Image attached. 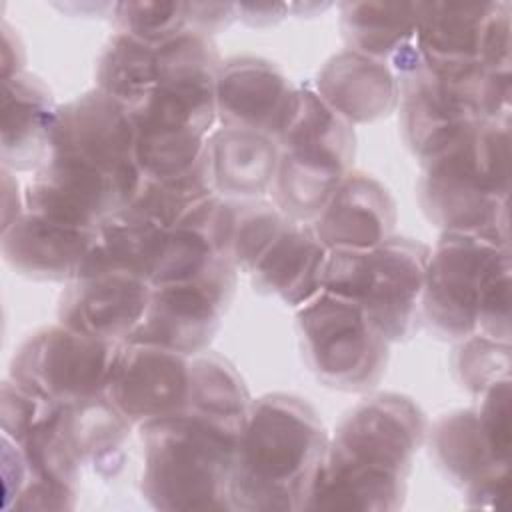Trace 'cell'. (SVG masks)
Here are the masks:
<instances>
[{"mask_svg": "<svg viewBox=\"0 0 512 512\" xmlns=\"http://www.w3.org/2000/svg\"><path fill=\"white\" fill-rule=\"evenodd\" d=\"M510 344L482 334L460 340L454 352V370L466 390L480 396L490 386L510 378Z\"/></svg>", "mask_w": 512, "mask_h": 512, "instance_id": "33", "label": "cell"}, {"mask_svg": "<svg viewBox=\"0 0 512 512\" xmlns=\"http://www.w3.org/2000/svg\"><path fill=\"white\" fill-rule=\"evenodd\" d=\"M278 144L266 134L216 128L206 140V164L214 192L228 200H254L272 188Z\"/></svg>", "mask_w": 512, "mask_h": 512, "instance_id": "24", "label": "cell"}, {"mask_svg": "<svg viewBox=\"0 0 512 512\" xmlns=\"http://www.w3.org/2000/svg\"><path fill=\"white\" fill-rule=\"evenodd\" d=\"M296 332L304 362L322 384L364 392L382 380L390 340L356 300L320 290L298 306Z\"/></svg>", "mask_w": 512, "mask_h": 512, "instance_id": "8", "label": "cell"}, {"mask_svg": "<svg viewBox=\"0 0 512 512\" xmlns=\"http://www.w3.org/2000/svg\"><path fill=\"white\" fill-rule=\"evenodd\" d=\"M120 348L60 322L44 326L16 350L10 380L52 404H76L106 392Z\"/></svg>", "mask_w": 512, "mask_h": 512, "instance_id": "10", "label": "cell"}, {"mask_svg": "<svg viewBox=\"0 0 512 512\" xmlns=\"http://www.w3.org/2000/svg\"><path fill=\"white\" fill-rule=\"evenodd\" d=\"M156 54L158 44L116 30L98 58L96 88L128 108L136 106L156 84Z\"/></svg>", "mask_w": 512, "mask_h": 512, "instance_id": "29", "label": "cell"}, {"mask_svg": "<svg viewBox=\"0 0 512 512\" xmlns=\"http://www.w3.org/2000/svg\"><path fill=\"white\" fill-rule=\"evenodd\" d=\"M166 234L168 230L158 222L128 206L106 218L96 228L92 250L80 274L116 270L150 282V274L160 258Z\"/></svg>", "mask_w": 512, "mask_h": 512, "instance_id": "25", "label": "cell"}, {"mask_svg": "<svg viewBox=\"0 0 512 512\" xmlns=\"http://www.w3.org/2000/svg\"><path fill=\"white\" fill-rule=\"evenodd\" d=\"M50 154L76 158L118 176L142 178L132 112L98 88L58 106Z\"/></svg>", "mask_w": 512, "mask_h": 512, "instance_id": "14", "label": "cell"}, {"mask_svg": "<svg viewBox=\"0 0 512 512\" xmlns=\"http://www.w3.org/2000/svg\"><path fill=\"white\" fill-rule=\"evenodd\" d=\"M298 88L282 70L258 56L222 62L216 80V116L226 128H242L278 140L290 122Z\"/></svg>", "mask_w": 512, "mask_h": 512, "instance_id": "16", "label": "cell"}, {"mask_svg": "<svg viewBox=\"0 0 512 512\" xmlns=\"http://www.w3.org/2000/svg\"><path fill=\"white\" fill-rule=\"evenodd\" d=\"M396 78L402 138L420 164L482 122L510 120V70L436 74L418 60Z\"/></svg>", "mask_w": 512, "mask_h": 512, "instance_id": "5", "label": "cell"}, {"mask_svg": "<svg viewBox=\"0 0 512 512\" xmlns=\"http://www.w3.org/2000/svg\"><path fill=\"white\" fill-rule=\"evenodd\" d=\"M150 292L148 280L128 272H86L60 294L58 322L88 336L126 342L146 312Z\"/></svg>", "mask_w": 512, "mask_h": 512, "instance_id": "18", "label": "cell"}, {"mask_svg": "<svg viewBox=\"0 0 512 512\" xmlns=\"http://www.w3.org/2000/svg\"><path fill=\"white\" fill-rule=\"evenodd\" d=\"M48 400L28 392L14 380H6L2 384L0 396V422H2V436L18 442L44 414L48 408Z\"/></svg>", "mask_w": 512, "mask_h": 512, "instance_id": "35", "label": "cell"}, {"mask_svg": "<svg viewBox=\"0 0 512 512\" xmlns=\"http://www.w3.org/2000/svg\"><path fill=\"white\" fill-rule=\"evenodd\" d=\"M326 260L328 248L312 224L290 220L250 272L252 286L298 308L322 290Z\"/></svg>", "mask_w": 512, "mask_h": 512, "instance_id": "23", "label": "cell"}, {"mask_svg": "<svg viewBox=\"0 0 512 512\" xmlns=\"http://www.w3.org/2000/svg\"><path fill=\"white\" fill-rule=\"evenodd\" d=\"M416 48L436 74L510 70V4L418 2Z\"/></svg>", "mask_w": 512, "mask_h": 512, "instance_id": "11", "label": "cell"}, {"mask_svg": "<svg viewBox=\"0 0 512 512\" xmlns=\"http://www.w3.org/2000/svg\"><path fill=\"white\" fill-rule=\"evenodd\" d=\"M474 334L510 344V268L498 272L486 286Z\"/></svg>", "mask_w": 512, "mask_h": 512, "instance_id": "36", "label": "cell"}, {"mask_svg": "<svg viewBox=\"0 0 512 512\" xmlns=\"http://www.w3.org/2000/svg\"><path fill=\"white\" fill-rule=\"evenodd\" d=\"M250 404L244 378L230 360L206 350L190 358L184 412L240 436Z\"/></svg>", "mask_w": 512, "mask_h": 512, "instance_id": "26", "label": "cell"}, {"mask_svg": "<svg viewBox=\"0 0 512 512\" xmlns=\"http://www.w3.org/2000/svg\"><path fill=\"white\" fill-rule=\"evenodd\" d=\"M234 260L176 284L152 286L146 312L126 342L154 344L196 356L214 340L236 288Z\"/></svg>", "mask_w": 512, "mask_h": 512, "instance_id": "12", "label": "cell"}, {"mask_svg": "<svg viewBox=\"0 0 512 512\" xmlns=\"http://www.w3.org/2000/svg\"><path fill=\"white\" fill-rule=\"evenodd\" d=\"M430 246L390 236L370 250H328L322 290L356 300L392 342L408 340L422 320Z\"/></svg>", "mask_w": 512, "mask_h": 512, "instance_id": "7", "label": "cell"}, {"mask_svg": "<svg viewBox=\"0 0 512 512\" xmlns=\"http://www.w3.org/2000/svg\"><path fill=\"white\" fill-rule=\"evenodd\" d=\"M426 430L424 412L408 396L382 392L362 400L328 438L306 510L402 508Z\"/></svg>", "mask_w": 512, "mask_h": 512, "instance_id": "1", "label": "cell"}, {"mask_svg": "<svg viewBox=\"0 0 512 512\" xmlns=\"http://www.w3.org/2000/svg\"><path fill=\"white\" fill-rule=\"evenodd\" d=\"M276 144L280 154L270 188L274 204L294 222H312L352 170L354 128L314 88L302 86Z\"/></svg>", "mask_w": 512, "mask_h": 512, "instance_id": "6", "label": "cell"}, {"mask_svg": "<svg viewBox=\"0 0 512 512\" xmlns=\"http://www.w3.org/2000/svg\"><path fill=\"white\" fill-rule=\"evenodd\" d=\"M328 434L316 410L292 394L252 400L240 430L230 480V510H306Z\"/></svg>", "mask_w": 512, "mask_h": 512, "instance_id": "2", "label": "cell"}, {"mask_svg": "<svg viewBox=\"0 0 512 512\" xmlns=\"http://www.w3.org/2000/svg\"><path fill=\"white\" fill-rule=\"evenodd\" d=\"M510 120L482 122L422 164L418 200L444 232L508 242Z\"/></svg>", "mask_w": 512, "mask_h": 512, "instance_id": "3", "label": "cell"}, {"mask_svg": "<svg viewBox=\"0 0 512 512\" xmlns=\"http://www.w3.org/2000/svg\"><path fill=\"white\" fill-rule=\"evenodd\" d=\"M58 106L48 86L18 72L2 78V164L8 170H38L52 152Z\"/></svg>", "mask_w": 512, "mask_h": 512, "instance_id": "22", "label": "cell"}, {"mask_svg": "<svg viewBox=\"0 0 512 512\" xmlns=\"http://www.w3.org/2000/svg\"><path fill=\"white\" fill-rule=\"evenodd\" d=\"M144 500L156 510H230L238 436L188 412L140 426Z\"/></svg>", "mask_w": 512, "mask_h": 512, "instance_id": "4", "label": "cell"}, {"mask_svg": "<svg viewBox=\"0 0 512 512\" xmlns=\"http://www.w3.org/2000/svg\"><path fill=\"white\" fill-rule=\"evenodd\" d=\"M190 356L140 342H122L106 386L114 408L144 426L186 410Z\"/></svg>", "mask_w": 512, "mask_h": 512, "instance_id": "15", "label": "cell"}, {"mask_svg": "<svg viewBox=\"0 0 512 512\" xmlns=\"http://www.w3.org/2000/svg\"><path fill=\"white\" fill-rule=\"evenodd\" d=\"M476 412L494 454L510 460V378L482 392Z\"/></svg>", "mask_w": 512, "mask_h": 512, "instance_id": "34", "label": "cell"}, {"mask_svg": "<svg viewBox=\"0 0 512 512\" xmlns=\"http://www.w3.org/2000/svg\"><path fill=\"white\" fill-rule=\"evenodd\" d=\"M112 14L118 32L148 44H162L190 30L188 2H118Z\"/></svg>", "mask_w": 512, "mask_h": 512, "instance_id": "32", "label": "cell"}, {"mask_svg": "<svg viewBox=\"0 0 512 512\" xmlns=\"http://www.w3.org/2000/svg\"><path fill=\"white\" fill-rule=\"evenodd\" d=\"M396 220L390 190L374 176L350 170L312 228L328 250H370L394 236Z\"/></svg>", "mask_w": 512, "mask_h": 512, "instance_id": "19", "label": "cell"}, {"mask_svg": "<svg viewBox=\"0 0 512 512\" xmlns=\"http://www.w3.org/2000/svg\"><path fill=\"white\" fill-rule=\"evenodd\" d=\"M96 230L70 226L24 210L2 228V254L10 268L34 280H74L94 244Z\"/></svg>", "mask_w": 512, "mask_h": 512, "instance_id": "20", "label": "cell"}, {"mask_svg": "<svg viewBox=\"0 0 512 512\" xmlns=\"http://www.w3.org/2000/svg\"><path fill=\"white\" fill-rule=\"evenodd\" d=\"M428 434L430 454L474 508H498L506 496L508 464L494 454L476 408L444 414Z\"/></svg>", "mask_w": 512, "mask_h": 512, "instance_id": "17", "label": "cell"}, {"mask_svg": "<svg viewBox=\"0 0 512 512\" xmlns=\"http://www.w3.org/2000/svg\"><path fill=\"white\" fill-rule=\"evenodd\" d=\"M234 224L230 238V256L238 270L252 272L260 256L272 244V240L290 222L276 204L264 200H232Z\"/></svg>", "mask_w": 512, "mask_h": 512, "instance_id": "31", "label": "cell"}, {"mask_svg": "<svg viewBox=\"0 0 512 512\" xmlns=\"http://www.w3.org/2000/svg\"><path fill=\"white\" fill-rule=\"evenodd\" d=\"M68 436L82 460L102 476H114L122 466V446L132 424L114 408L106 392L62 406Z\"/></svg>", "mask_w": 512, "mask_h": 512, "instance_id": "28", "label": "cell"}, {"mask_svg": "<svg viewBox=\"0 0 512 512\" xmlns=\"http://www.w3.org/2000/svg\"><path fill=\"white\" fill-rule=\"evenodd\" d=\"M142 178H126L94 164L50 154L34 170L24 192V210L46 218L96 230L106 218L134 200Z\"/></svg>", "mask_w": 512, "mask_h": 512, "instance_id": "13", "label": "cell"}, {"mask_svg": "<svg viewBox=\"0 0 512 512\" xmlns=\"http://www.w3.org/2000/svg\"><path fill=\"white\" fill-rule=\"evenodd\" d=\"M314 90L350 124L386 118L400 98L394 70L384 60L354 50L332 56L318 72Z\"/></svg>", "mask_w": 512, "mask_h": 512, "instance_id": "21", "label": "cell"}, {"mask_svg": "<svg viewBox=\"0 0 512 512\" xmlns=\"http://www.w3.org/2000/svg\"><path fill=\"white\" fill-rule=\"evenodd\" d=\"M506 268H510L508 242L474 232H442L426 266L422 320L440 338H468L476 332L486 286Z\"/></svg>", "mask_w": 512, "mask_h": 512, "instance_id": "9", "label": "cell"}, {"mask_svg": "<svg viewBox=\"0 0 512 512\" xmlns=\"http://www.w3.org/2000/svg\"><path fill=\"white\" fill-rule=\"evenodd\" d=\"M212 194L216 192L210 184L208 170L170 182L142 178L130 206L158 222L162 228L172 230Z\"/></svg>", "mask_w": 512, "mask_h": 512, "instance_id": "30", "label": "cell"}, {"mask_svg": "<svg viewBox=\"0 0 512 512\" xmlns=\"http://www.w3.org/2000/svg\"><path fill=\"white\" fill-rule=\"evenodd\" d=\"M418 2H344L340 28L348 50L386 64L416 42Z\"/></svg>", "mask_w": 512, "mask_h": 512, "instance_id": "27", "label": "cell"}]
</instances>
